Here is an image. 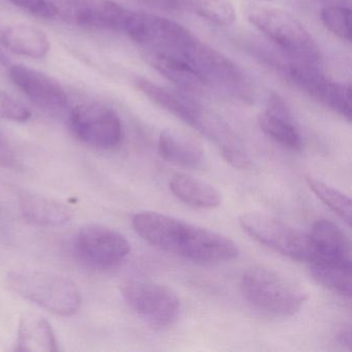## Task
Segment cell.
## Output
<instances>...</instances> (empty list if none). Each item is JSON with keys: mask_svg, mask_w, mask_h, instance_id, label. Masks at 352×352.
I'll list each match as a JSON object with an SVG mask.
<instances>
[{"mask_svg": "<svg viewBox=\"0 0 352 352\" xmlns=\"http://www.w3.org/2000/svg\"><path fill=\"white\" fill-rule=\"evenodd\" d=\"M133 226L152 246L193 263L216 265L239 255L238 246L228 236L166 214L141 212L133 218Z\"/></svg>", "mask_w": 352, "mask_h": 352, "instance_id": "1", "label": "cell"}, {"mask_svg": "<svg viewBox=\"0 0 352 352\" xmlns=\"http://www.w3.org/2000/svg\"><path fill=\"white\" fill-rule=\"evenodd\" d=\"M241 292L254 310L273 317L292 316L302 308L309 296L298 282L261 265L245 272Z\"/></svg>", "mask_w": 352, "mask_h": 352, "instance_id": "2", "label": "cell"}, {"mask_svg": "<svg viewBox=\"0 0 352 352\" xmlns=\"http://www.w3.org/2000/svg\"><path fill=\"white\" fill-rule=\"evenodd\" d=\"M8 285L25 300L58 315L79 310L81 294L69 278L38 270H17L8 276Z\"/></svg>", "mask_w": 352, "mask_h": 352, "instance_id": "3", "label": "cell"}, {"mask_svg": "<svg viewBox=\"0 0 352 352\" xmlns=\"http://www.w3.org/2000/svg\"><path fill=\"white\" fill-rule=\"evenodd\" d=\"M247 19L294 60L314 65L320 61V49L314 38L292 14L252 7L247 11Z\"/></svg>", "mask_w": 352, "mask_h": 352, "instance_id": "4", "label": "cell"}, {"mask_svg": "<svg viewBox=\"0 0 352 352\" xmlns=\"http://www.w3.org/2000/svg\"><path fill=\"white\" fill-rule=\"evenodd\" d=\"M126 304L150 327L166 329L180 315L181 302L172 288L156 282L131 280L122 287Z\"/></svg>", "mask_w": 352, "mask_h": 352, "instance_id": "5", "label": "cell"}, {"mask_svg": "<svg viewBox=\"0 0 352 352\" xmlns=\"http://www.w3.org/2000/svg\"><path fill=\"white\" fill-rule=\"evenodd\" d=\"M239 221L251 238L267 248L294 261L308 263L310 259L311 242L308 234L265 214H244Z\"/></svg>", "mask_w": 352, "mask_h": 352, "instance_id": "6", "label": "cell"}, {"mask_svg": "<svg viewBox=\"0 0 352 352\" xmlns=\"http://www.w3.org/2000/svg\"><path fill=\"white\" fill-rule=\"evenodd\" d=\"M69 126L80 141L98 149H115L122 141V123L118 114L100 102H86L74 108Z\"/></svg>", "mask_w": 352, "mask_h": 352, "instance_id": "7", "label": "cell"}, {"mask_svg": "<svg viewBox=\"0 0 352 352\" xmlns=\"http://www.w3.org/2000/svg\"><path fill=\"white\" fill-rule=\"evenodd\" d=\"M178 51L206 83L215 84L239 98H247L249 87L244 75L228 57L197 38Z\"/></svg>", "mask_w": 352, "mask_h": 352, "instance_id": "8", "label": "cell"}, {"mask_svg": "<svg viewBox=\"0 0 352 352\" xmlns=\"http://www.w3.org/2000/svg\"><path fill=\"white\" fill-rule=\"evenodd\" d=\"M288 75L300 89L337 113L351 120V89L350 86L336 83L315 69L314 65L294 61L288 67Z\"/></svg>", "mask_w": 352, "mask_h": 352, "instance_id": "9", "label": "cell"}, {"mask_svg": "<svg viewBox=\"0 0 352 352\" xmlns=\"http://www.w3.org/2000/svg\"><path fill=\"white\" fill-rule=\"evenodd\" d=\"M123 32L135 43L157 49L179 50L195 36L176 22L152 14L131 12Z\"/></svg>", "mask_w": 352, "mask_h": 352, "instance_id": "10", "label": "cell"}, {"mask_svg": "<svg viewBox=\"0 0 352 352\" xmlns=\"http://www.w3.org/2000/svg\"><path fill=\"white\" fill-rule=\"evenodd\" d=\"M76 244L82 256L98 267H114L131 252V243L122 234L98 224L82 228Z\"/></svg>", "mask_w": 352, "mask_h": 352, "instance_id": "11", "label": "cell"}, {"mask_svg": "<svg viewBox=\"0 0 352 352\" xmlns=\"http://www.w3.org/2000/svg\"><path fill=\"white\" fill-rule=\"evenodd\" d=\"M9 77L22 94L38 108L61 110L67 106V96L63 86L46 74L25 65H12Z\"/></svg>", "mask_w": 352, "mask_h": 352, "instance_id": "12", "label": "cell"}, {"mask_svg": "<svg viewBox=\"0 0 352 352\" xmlns=\"http://www.w3.org/2000/svg\"><path fill=\"white\" fill-rule=\"evenodd\" d=\"M311 242L310 265H349L351 244L345 232L333 222L318 220L309 232Z\"/></svg>", "mask_w": 352, "mask_h": 352, "instance_id": "13", "label": "cell"}, {"mask_svg": "<svg viewBox=\"0 0 352 352\" xmlns=\"http://www.w3.org/2000/svg\"><path fill=\"white\" fill-rule=\"evenodd\" d=\"M67 6L75 23L96 30L123 32L131 14L113 0H67Z\"/></svg>", "mask_w": 352, "mask_h": 352, "instance_id": "14", "label": "cell"}, {"mask_svg": "<svg viewBox=\"0 0 352 352\" xmlns=\"http://www.w3.org/2000/svg\"><path fill=\"white\" fill-rule=\"evenodd\" d=\"M146 60L160 75L186 90H199L207 85L195 67L173 49L154 48L146 55Z\"/></svg>", "mask_w": 352, "mask_h": 352, "instance_id": "15", "label": "cell"}, {"mask_svg": "<svg viewBox=\"0 0 352 352\" xmlns=\"http://www.w3.org/2000/svg\"><path fill=\"white\" fill-rule=\"evenodd\" d=\"M158 150L166 162L184 168H197L205 162V150L201 144L192 135L179 129L162 131Z\"/></svg>", "mask_w": 352, "mask_h": 352, "instance_id": "16", "label": "cell"}, {"mask_svg": "<svg viewBox=\"0 0 352 352\" xmlns=\"http://www.w3.org/2000/svg\"><path fill=\"white\" fill-rule=\"evenodd\" d=\"M135 85L146 98L183 122L188 123L195 129L199 124L204 112L195 102L166 88L160 87L146 78H135Z\"/></svg>", "mask_w": 352, "mask_h": 352, "instance_id": "17", "label": "cell"}, {"mask_svg": "<svg viewBox=\"0 0 352 352\" xmlns=\"http://www.w3.org/2000/svg\"><path fill=\"white\" fill-rule=\"evenodd\" d=\"M258 124L270 138L292 149L300 147V137L292 123L289 112L283 100L272 94L267 100V108L258 116Z\"/></svg>", "mask_w": 352, "mask_h": 352, "instance_id": "18", "label": "cell"}, {"mask_svg": "<svg viewBox=\"0 0 352 352\" xmlns=\"http://www.w3.org/2000/svg\"><path fill=\"white\" fill-rule=\"evenodd\" d=\"M0 42L11 52L34 59L45 58L51 48L46 34L28 24L8 26L0 34Z\"/></svg>", "mask_w": 352, "mask_h": 352, "instance_id": "19", "label": "cell"}, {"mask_svg": "<svg viewBox=\"0 0 352 352\" xmlns=\"http://www.w3.org/2000/svg\"><path fill=\"white\" fill-rule=\"evenodd\" d=\"M19 208L24 219L38 226H60L72 217L71 209L67 206L43 195H22Z\"/></svg>", "mask_w": 352, "mask_h": 352, "instance_id": "20", "label": "cell"}, {"mask_svg": "<svg viewBox=\"0 0 352 352\" xmlns=\"http://www.w3.org/2000/svg\"><path fill=\"white\" fill-rule=\"evenodd\" d=\"M16 350L30 352L57 351L58 345L50 323L38 315H24L18 327Z\"/></svg>", "mask_w": 352, "mask_h": 352, "instance_id": "21", "label": "cell"}, {"mask_svg": "<svg viewBox=\"0 0 352 352\" xmlns=\"http://www.w3.org/2000/svg\"><path fill=\"white\" fill-rule=\"evenodd\" d=\"M170 188L175 197L191 207L214 209L221 203L219 191L215 187L191 175H174Z\"/></svg>", "mask_w": 352, "mask_h": 352, "instance_id": "22", "label": "cell"}, {"mask_svg": "<svg viewBox=\"0 0 352 352\" xmlns=\"http://www.w3.org/2000/svg\"><path fill=\"white\" fill-rule=\"evenodd\" d=\"M310 273L324 287L341 296H351V267L336 265H310Z\"/></svg>", "mask_w": 352, "mask_h": 352, "instance_id": "23", "label": "cell"}, {"mask_svg": "<svg viewBox=\"0 0 352 352\" xmlns=\"http://www.w3.org/2000/svg\"><path fill=\"white\" fill-rule=\"evenodd\" d=\"M305 180L320 201L333 210L348 226L351 224V201L347 195L315 177L306 176Z\"/></svg>", "mask_w": 352, "mask_h": 352, "instance_id": "24", "label": "cell"}, {"mask_svg": "<svg viewBox=\"0 0 352 352\" xmlns=\"http://www.w3.org/2000/svg\"><path fill=\"white\" fill-rule=\"evenodd\" d=\"M181 3L217 25L228 26L236 20V12L230 0H183Z\"/></svg>", "mask_w": 352, "mask_h": 352, "instance_id": "25", "label": "cell"}, {"mask_svg": "<svg viewBox=\"0 0 352 352\" xmlns=\"http://www.w3.org/2000/svg\"><path fill=\"white\" fill-rule=\"evenodd\" d=\"M349 8L331 6L321 11V20L325 28L342 40H351Z\"/></svg>", "mask_w": 352, "mask_h": 352, "instance_id": "26", "label": "cell"}, {"mask_svg": "<svg viewBox=\"0 0 352 352\" xmlns=\"http://www.w3.org/2000/svg\"><path fill=\"white\" fill-rule=\"evenodd\" d=\"M30 117L32 113L26 107L5 91H0V118L15 122H26Z\"/></svg>", "mask_w": 352, "mask_h": 352, "instance_id": "27", "label": "cell"}, {"mask_svg": "<svg viewBox=\"0 0 352 352\" xmlns=\"http://www.w3.org/2000/svg\"><path fill=\"white\" fill-rule=\"evenodd\" d=\"M17 8L42 19H52L58 15V8L49 0H8Z\"/></svg>", "mask_w": 352, "mask_h": 352, "instance_id": "28", "label": "cell"}, {"mask_svg": "<svg viewBox=\"0 0 352 352\" xmlns=\"http://www.w3.org/2000/svg\"><path fill=\"white\" fill-rule=\"evenodd\" d=\"M15 164V157L9 146L0 138V166H12Z\"/></svg>", "mask_w": 352, "mask_h": 352, "instance_id": "29", "label": "cell"}, {"mask_svg": "<svg viewBox=\"0 0 352 352\" xmlns=\"http://www.w3.org/2000/svg\"><path fill=\"white\" fill-rule=\"evenodd\" d=\"M337 340L342 345L347 346L348 348H350V346H351V331H350L349 327L341 329L337 333Z\"/></svg>", "mask_w": 352, "mask_h": 352, "instance_id": "30", "label": "cell"}, {"mask_svg": "<svg viewBox=\"0 0 352 352\" xmlns=\"http://www.w3.org/2000/svg\"><path fill=\"white\" fill-rule=\"evenodd\" d=\"M1 42H0V60L3 61L5 60V55H3V50H1Z\"/></svg>", "mask_w": 352, "mask_h": 352, "instance_id": "31", "label": "cell"}]
</instances>
